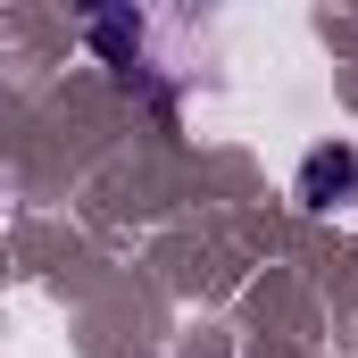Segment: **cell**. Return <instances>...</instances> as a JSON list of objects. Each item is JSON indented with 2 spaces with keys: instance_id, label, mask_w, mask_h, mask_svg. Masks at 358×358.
Instances as JSON below:
<instances>
[{
  "instance_id": "6da1fadb",
  "label": "cell",
  "mask_w": 358,
  "mask_h": 358,
  "mask_svg": "<svg viewBox=\"0 0 358 358\" xmlns=\"http://www.w3.org/2000/svg\"><path fill=\"white\" fill-rule=\"evenodd\" d=\"M358 200V150L350 142H317L300 159V208H342Z\"/></svg>"
},
{
  "instance_id": "7a4b0ae2",
  "label": "cell",
  "mask_w": 358,
  "mask_h": 358,
  "mask_svg": "<svg viewBox=\"0 0 358 358\" xmlns=\"http://www.w3.org/2000/svg\"><path fill=\"white\" fill-rule=\"evenodd\" d=\"M84 34H92V50H100L125 84H142V25H134V17H92Z\"/></svg>"
}]
</instances>
